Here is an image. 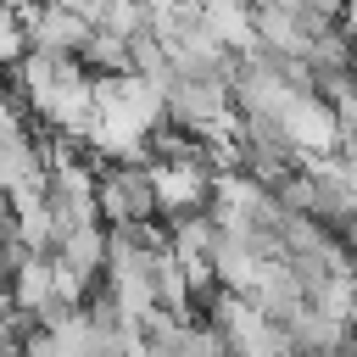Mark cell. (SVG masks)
Here are the masks:
<instances>
[{
  "label": "cell",
  "mask_w": 357,
  "mask_h": 357,
  "mask_svg": "<svg viewBox=\"0 0 357 357\" xmlns=\"http://www.w3.org/2000/svg\"><path fill=\"white\" fill-rule=\"evenodd\" d=\"M95 218H100V229L156 223L145 167H95Z\"/></svg>",
  "instance_id": "cell-1"
},
{
  "label": "cell",
  "mask_w": 357,
  "mask_h": 357,
  "mask_svg": "<svg viewBox=\"0 0 357 357\" xmlns=\"http://www.w3.org/2000/svg\"><path fill=\"white\" fill-rule=\"evenodd\" d=\"M22 56H28V45H22V22H17L11 6H0V67H17Z\"/></svg>",
  "instance_id": "cell-6"
},
{
  "label": "cell",
  "mask_w": 357,
  "mask_h": 357,
  "mask_svg": "<svg viewBox=\"0 0 357 357\" xmlns=\"http://www.w3.org/2000/svg\"><path fill=\"white\" fill-rule=\"evenodd\" d=\"M22 45L33 56H78L89 39V6H45V11H17Z\"/></svg>",
  "instance_id": "cell-3"
},
{
  "label": "cell",
  "mask_w": 357,
  "mask_h": 357,
  "mask_svg": "<svg viewBox=\"0 0 357 357\" xmlns=\"http://www.w3.org/2000/svg\"><path fill=\"white\" fill-rule=\"evenodd\" d=\"M145 184H151L156 218H167V223L206 212V195H212V173L201 162H145Z\"/></svg>",
  "instance_id": "cell-2"
},
{
  "label": "cell",
  "mask_w": 357,
  "mask_h": 357,
  "mask_svg": "<svg viewBox=\"0 0 357 357\" xmlns=\"http://www.w3.org/2000/svg\"><path fill=\"white\" fill-rule=\"evenodd\" d=\"M195 22H201V28L212 33V45H218V50H229L234 61L257 50V33H251V6H240V0L195 6Z\"/></svg>",
  "instance_id": "cell-4"
},
{
  "label": "cell",
  "mask_w": 357,
  "mask_h": 357,
  "mask_svg": "<svg viewBox=\"0 0 357 357\" xmlns=\"http://www.w3.org/2000/svg\"><path fill=\"white\" fill-rule=\"evenodd\" d=\"M50 262H61L67 273L78 279H100V262H106V229L100 223H84V229H67L56 245H50Z\"/></svg>",
  "instance_id": "cell-5"
}]
</instances>
